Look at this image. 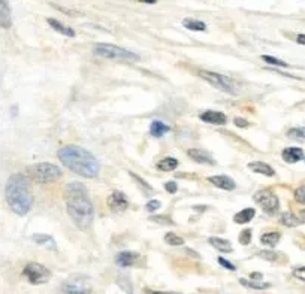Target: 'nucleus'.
Listing matches in <instances>:
<instances>
[{"mask_svg": "<svg viewBox=\"0 0 305 294\" xmlns=\"http://www.w3.org/2000/svg\"><path fill=\"white\" fill-rule=\"evenodd\" d=\"M64 202L67 215L80 230H89L94 219V209L86 187L81 182H70L64 187Z\"/></svg>", "mask_w": 305, "mask_h": 294, "instance_id": "obj_1", "label": "nucleus"}, {"mask_svg": "<svg viewBox=\"0 0 305 294\" xmlns=\"http://www.w3.org/2000/svg\"><path fill=\"white\" fill-rule=\"evenodd\" d=\"M59 160L73 173L83 178H96L100 172L97 159L81 146L67 145L59 151Z\"/></svg>", "mask_w": 305, "mask_h": 294, "instance_id": "obj_2", "label": "nucleus"}, {"mask_svg": "<svg viewBox=\"0 0 305 294\" xmlns=\"http://www.w3.org/2000/svg\"><path fill=\"white\" fill-rule=\"evenodd\" d=\"M5 199L14 214L20 216L29 214L33 206V193L30 182L24 175L15 173L8 179L5 187Z\"/></svg>", "mask_w": 305, "mask_h": 294, "instance_id": "obj_3", "label": "nucleus"}, {"mask_svg": "<svg viewBox=\"0 0 305 294\" xmlns=\"http://www.w3.org/2000/svg\"><path fill=\"white\" fill-rule=\"evenodd\" d=\"M27 175L39 184H50L59 181L63 172L59 166L53 163H36L27 167Z\"/></svg>", "mask_w": 305, "mask_h": 294, "instance_id": "obj_4", "label": "nucleus"}, {"mask_svg": "<svg viewBox=\"0 0 305 294\" xmlns=\"http://www.w3.org/2000/svg\"><path fill=\"white\" fill-rule=\"evenodd\" d=\"M93 53L102 58L108 60H116V61H123V63H135L139 60V55L124 50L117 45H111V44H97L93 50Z\"/></svg>", "mask_w": 305, "mask_h": 294, "instance_id": "obj_5", "label": "nucleus"}, {"mask_svg": "<svg viewBox=\"0 0 305 294\" xmlns=\"http://www.w3.org/2000/svg\"><path fill=\"white\" fill-rule=\"evenodd\" d=\"M199 77L202 80H205L208 84H211L214 88H217V90H220L226 94L235 96L240 91L238 84L232 78L224 77V75H221V73H215V72H211V70H201Z\"/></svg>", "mask_w": 305, "mask_h": 294, "instance_id": "obj_6", "label": "nucleus"}, {"mask_svg": "<svg viewBox=\"0 0 305 294\" xmlns=\"http://www.w3.org/2000/svg\"><path fill=\"white\" fill-rule=\"evenodd\" d=\"M23 275L27 278V281L33 285H41L50 281L51 278V272L48 267H45L41 263H29L24 269H23Z\"/></svg>", "mask_w": 305, "mask_h": 294, "instance_id": "obj_7", "label": "nucleus"}, {"mask_svg": "<svg viewBox=\"0 0 305 294\" xmlns=\"http://www.w3.org/2000/svg\"><path fill=\"white\" fill-rule=\"evenodd\" d=\"M254 202L262 208L263 212H266L268 215H274L280 209L278 197L271 190H260V191H257L254 194Z\"/></svg>", "mask_w": 305, "mask_h": 294, "instance_id": "obj_8", "label": "nucleus"}, {"mask_svg": "<svg viewBox=\"0 0 305 294\" xmlns=\"http://www.w3.org/2000/svg\"><path fill=\"white\" fill-rule=\"evenodd\" d=\"M61 291L63 294H92V287L89 285L86 278L73 276L63 282Z\"/></svg>", "mask_w": 305, "mask_h": 294, "instance_id": "obj_9", "label": "nucleus"}, {"mask_svg": "<svg viewBox=\"0 0 305 294\" xmlns=\"http://www.w3.org/2000/svg\"><path fill=\"white\" fill-rule=\"evenodd\" d=\"M108 208L114 212V214H120L124 212L129 206V200L127 197L122 193V191H112L106 200Z\"/></svg>", "mask_w": 305, "mask_h": 294, "instance_id": "obj_10", "label": "nucleus"}, {"mask_svg": "<svg viewBox=\"0 0 305 294\" xmlns=\"http://www.w3.org/2000/svg\"><path fill=\"white\" fill-rule=\"evenodd\" d=\"M208 181L213 184V186H215L217 188L226 190V191H232V190H235V187H237L235 181H234L231 176H226V175L211 176V178H208Z\"/></svg>", "mask_w": 305, "mask_h": 294, "instance_id": "obj_11", "label": "nucleus"}, {"mask_svg": "<svg viewBox=\"0 0 305 294\" xmlns=\"http://www.w3.org/2000/svg\"><path fill=\"white\" fill-rule=\"evenodd\" d=\"M12 26V12L8 0H0V27L9 28Z\"/></svg>", "mask_w": 305, "mask_h": 294, "instance_id": "obj_12", "label": "nucleus"}, {"mask_svg": "<svg viewBox=\"0 0 305 294\" xmlns=\"http://www.w3.org/2000/svg\"><path fill=\"white\" fill-rule=\"evenodd\" d=\"M201 121L207 123V124H215V126H221L227 123V118L224 114L217 112V111H205L199 115Z\"/></svg>", "mask_w": 305, "mask_h": 294, "instance_id": "obj_13", "label": "nucleus"}, {"mask_svg": "<svg viewBox=\"0 0 305 294\" xmlns=\"http://www.w3.org/2000/svg\"><path fill=\"white\" fill-rule=\"evenodd\" d=\"M187 156L192 159L193 161H196V163H201V164H215V161H214V159L208 154V153H205V151H202V150H196V148H192V150H188L187 151Z\"/></svg>", "mask_w": 305, "mask_h": 294, "instance_id": "obj_14", "label": "nucleus"}, {"mask_svg": "<svg viewBox=\"0 0 305 294\" xmlns=\"http://www.w3.org/2000/svg\"><path fill=\"white\" fill-rule=\"evenodd\" d=\"M138 257H139V255H138L136 252L122 251V252H119L117 257H116V263H117L120 267H129V266H132V265L136 262Z\"/></svg>", "mask_w": 305, "mask_h": 294, "instance_id": "obj_15", "label": "nucleus"}, {"mask_svg": "<svg viewBox=\"0 0 305 294\" xmlns=\"http://www.w3.org/2000/svg\"><path fill=\"white\" fill-rule=\"evenodd\" d=\"M281 156H283V160H284L286 163H298L299 160L304 159V151H302L301 148H295V146H290V148L283 150Z\"/></svg>", "mask_w": 305, "mask_h": 294, "instance_id": "obj_16", "label": "nucleus"}, {"mask_svg": "<svg viewBox=\"0 0 305 294\" xmlns=\"http://www.w3.org/2000/svg\"><path fill=\"white\" fill-rule=\"evenodd\" d=\"M248 169L253 170V172H256V173L265 175V176H274V175H275V170H274L268 163H263V161L250 163V164H248Z\"/></svg>", "mask_w": 305, "mask_h": 294, "instance_id": "obj_17", "label": "nucleus"}, {"mask_svg": "<svg viewBox=\"0 0 305 294\" xmlns=\"http://www.w3.org/2000/svg\"><path fill=\"white\" fill-rule=\"evenodd\" d=\"M254 215H256V211H254L253 208H245V209L240 211V212L234 216V221H235L237 224H247V223H250L251 219L254 218Z\"/></svg>", "mask_w": 305, "mask_h": 294, "instance_id": "obj_18", "label": "nucleus"}, {"mask_svg": "<svg viewBox=\"0 0 305 294\" xmlns=\"http://www.w3.org/2000/svg\"><path fill=\"white\" fill-rule=\"evenodd\" d=\"M47 21H48V24H50L57 33H60V34H63V36H69V38H73V36H75V30L70 28V27H67V26H64L63 23H60V21H57V20H54V18H48Z\"/></svg>", "mask_w": 305, "mask_h": 294, "instance_id": "obj_19", "label": "nucleus"}, {"mask_svg": "<svg viewBox=\"0 0 305 294\" xmlns=\"http://www.w3.org/2000/svg\"><path fill=\"white\" fill-rule=\"evenodd\" d=\"M208 242L220 252H232V243L221 238H210Z\"/></svg>", "mask_w": 305, "mask_h": 294, "instance_id": "obj_20", "label": "nucleus"}, {"mask_svg": "<svg viewBox=\"0 0 305 294\" xmlns=\"http://www.w3.org/2000/svg\"><path fill=\"white\" fill-rule=\"evenodd\" d=\"M169 132V127L166 124H163L162 121H152L151 123V127H150V133L151 136H154V137H162L163 134H166Z\"/></svg>", "mask_w": 305, "mask_h": 294, "instance_id": "obj_21", "label": "nucleus"}, {"mask_svg": "<svg viewBox=\"0 0 305 294\" xmlns=\"http://www.w3.org/2000/svg\"><path fill=\"white\" fill-rule=\"evenodd\" d=\"M183 26L192 31H205L207 30L205 23H202L201 20H195V18H185L183 21Z\"/></svg>", "mask_w": 305, "mask_h": 294, "instance_id": "obj_22", "label": "nucleus"}, {"mask_svg": "<svg viewBox=\"0 0 305 294\" xmlns=\"http://www.w3.org/2000/svg\"><path fill=\"white\" fill-rule=\"evenodd\" d=\"M178 167V160L174 159V157H166L163 159L162 161L157 163V169L162 170V172H172Z\"/></svg>", "mask_w": 305, "mask_h": 294, "instance_id": "obj_23", "label": "nucleus"}, {"mask_svg": "<svg viewBox=\"0 0 305 294\" xmlns=\"http://www.w3.org/2000/svg\"><path fill=\"white\" fill-rule=\"evenodd\" d=\"M260 242L266 246H275L278 242H280V233L278 232H270V233H265L260 236Z\"/></svg>", "mask_w": 305, "mask_h": 294, "instance_id": "obj_24", "label": "nucleus"}, {"mask_svg": "<svg viewBox=\"0 0 305 294\" xmlns=\"http://www.w3.org/2000/svg\"><path fill=\"white\" fill-rule=\"evenodd\" d=\"M281 223H283L284 226H287V227H298V226L301 224L299 218H298L296 215L290 214V212H284V214L281 215Z\"/></svg>", "mask_w": 305, "mask_h": 294, "instance_id": "obj_25", "label": "nucleus"}, {"mask_svg": "<svg viewBox=\"0 0 305 294\" xmlns=\"http://www.w3.org/2000/svg\"><path fill=\"white\" fill-rule=\"evenodd\" d=\"M129 175H130V176L136 181V184H138V186L141 187V190L144 191V194H145V196H151L152 193H154V190L151 188L150 184H147L142 178H139V176H138V175H135L133 172H129Z\"/></svg>", "mask_w": 305, "mask_h": 294, "instance_id": "obj_26", "label": "nucleus"}, {"mask_svg": "<svg viewBox=\"0 0 305 294\" xmlns=\"http://www.w3.org/2000/svg\"><path fill=\"white\" fill-rule=\"evenodd\" d=\"M240 282H241L244 287H247V288H251V290H266V288H270V287H271V284H268V282H256V281H247V279H244V278H241V279H240Z\"/></svg>", "mask_w": 305, "mask_h": 294, "instance_id": "obj_27", "label": "nucleus"}, {"mask_svg": "<svg viewBox=\"0 0 305 294\" xmlns=\"http://www.w3.org/2000/svg\"><path fill=\"white\" fill-rule=\"evenodd\" d=\"M148 219L152 223L159 224V226H174L172 218L168 216V215H154V216H150Z\"/></svg>", "mask_w": 305, "mask_h": 294, "instance_id": "obj_28", "label": "nucleus"}, {"mask_svg": "<svg viewBox=\"0 0 305 294\" xmlns=\"http://www.w3.org/2000/svg\"><path fill=\"white\" fill-rule=\"evenodd\" d=\"M165 242L168 245H171V246H181V245H184V239L181 236H178L177 233H166Z\"/></svg>", "mask_w": 305, "mask_h": 294, "instance_id": "obj_29", "label": "nucleus"}, {"mask_svg": "<svg viewBox=\"0 0 305 294\" xmlns=\"http://www.w3.org/2000/svg\"><path fill=\"white\" fill-rule=\"evenodd\" d=\"M31 239H33L36 243H39V245H47V243H50L53 248H56L54 239H53L51 236H48V235H33Z\"/></svg>", "mask_w": 305, "mask_h": 294, "instance_id": "obj_30", "label": "nucleus"}, {"mask_svg": "<svg viewBox=\"0 0 305 294\" xmlns=\"http://www.w3.org/2000/svg\"><path fill=\"white\" fill-rule=\"evenodd\" d=\"M259 257L266 262H275L278 259V254L273 249H265V251H260L259 252Z\"/></svg>", "mask_w": 305, "mask_h": 294, "instance_id": "obj_31", "label": "nucleus"}, {"mask_svg": "<svg viewBox=\"0 0 305 294\" xmlns=\"http://www.w3.org/2000/svg\"><path fill=\"white\" fill-rule=\"evenodd\" d=\"M287 136L292 137V139H296V140H302L305 142V129H290L287 132Z\"/></svg>", "mask_w": 305, "mask_h": 294, "instance_id": "obj_32", "label": "nucleus"}, {"mask_svg": "<svg viewBox=\"0 0 305 294\" xmlns=\"http://www.w3.org/2000/svg\"><path fill=\"white\" fill-rule=\"evenodd\" d=\"M262 60L270 63V64H274V66H280V67H287V63L277 58V57H273V55H262Z\"/></svg>", "mask_w": 305, "mask_h": 294, "instance_id": "obj_33", "label": "nucleus"}, {"mask_svg": "<svg viewBox=\"0 0 305 294\" xmlns=\"http://www.w3.org/2000/svg\"><path fill=\"white\" fill-rule=\"evenodd\" d=\"M251 242V230L250 229H244L240 233V243L241 245H248Z\"/></svg>", "mask_w": 305, "mask_h": 294, "instance_id": "obj_34", "label": "nucleus"}, {"mask_svg": "<svg viewBox=\"0 0 305 294\" xmlns=\"http://www.w3.org/2000/svg\"><path fill=\"white\" fill-rule=\"evenodd\" d=\"M295 199H296V202L305 205V186L295 190Z\"/></svg>", "mask_w": 305, "mask_h": 294, "instance_id": "obj_35", "label": "nucleus"}, {"mask_svg": "<svg viewBox=\"0 0 305 294\" xmlns=\"http://www.w3.org/2000/svg\"><path fill=\"white\" fill-rule=\"evenodd\" d=\"M160 206H162V203H160L159 200H151V202H148V203H147L145 209H147L148 212H154V211L160 209Z\"/></svg>", "mask_w": 305, "mask_h": 294, "instance_id": "obj_36", "label": "nucleus"}, {"mask_svg": "<svg viewBox=\"0 0 305 294\" xmlns=\"http://www.w3.org/2000/svg\"><path fill=\"white\" fill-rule=\"evenodd\" d=\"M165 190H166L168 193H171V194H175V193L178 191V186H177V182H174V181L166 182V184H165Z\"/></svg>", "mask_w": 305, "mask_h": 294, "instance_id": "obj_37", "label": "nucleus"}, {"mask_svg": "<svg viewBox=\"0 0 305 294\" xmlns=\"http://www.w3.org/2000/svg\"><path fill=\"white\" fill-rule=\"evenodd\" d=\"M218 263H220V266H223V267L227 269V270H235V269H237L231 262L226 260V259H223V257H218Z\"/></svg>", "mask_w": 305, "mask_h": 294, "instance_id": "obj_38", "label": "nucleus"}, {"mask_svg": "<svg viewBox=\"0 0 305 294\" xmlns=\"http://www.w3.org/2000/svg\"><path fill=\"white\" fill-rule=\"evenodd\" d=\"M293 276L298 278V279H301V281H305V266L296 267V269L293 270Z\"/></svg>", "mask_w": 305, "mask_h": 294, "instance_id": "obj_39", "label": "nucleus"}, {"mask_svg": "<svg viewBox=\"0 0 305 294\" xmlns=\"http://www.w3.org/2000/svg\"><path fill=\"white\" fill-rule=\"evenodd\" d=\"M234 124H235L237 127H247V126H248V121L244 120V118H241V117H237V118L234 120Z\"/></svg>", "mask_w": 305, "mask_h": 294, "instance_id": "obj_40", "label": "nucleus"}, {"mask_svg": "<svg viewBox=\"0 0 305 294\" xmlns=\"http://www.w3.org/2000/svg\"><path fill=\"white\" fill-rule=\"evenodd\" d=\"M148 294H180V293H172V291H147Z\"/></svg>", "mask_w": 305, "mask_h": 294, "instance_id": "obj_41", "label": "nucleus"}, {"mask_svg": "<svg viewBox=\"0 0 305 294\" xmlns=\"http://www.w3.org/2000/svg\"><path fill=\"white\" fill-rule=\"evenodd\" d=\"M296 42H298V44H301V45H305V34H298Z\"/></svg>", "mask_w": 305, "mask_h": 294, "instance_id": "obj_42", "label": "nucleus"}, {"mask_svg": "<svg viewBox=\"0 0 305 294\" xmlns=\"http://www.w3.org/2000/svg\"><path fill=\"white\" fill-rule=\"evenodd\" d=\"M251 279H254V281L262 279V273H259V272H253V273H251Z\"/></svg>", "mask_w": 305, "mask_h": 294, "instance_id": "obj_43", "label": "nucleus"}, {"mask_svg": "<svg viewBox=\"0 0 305 294\" xmlns=\"http://www.w3.org/2000/svg\"><path fill=\"white\" fill-rule=\"evenodd\" d=\"M298 218H299V221H301V223L305 224V209L299 212V216H298Z\"/></svg>", "mask_w": 305, "mask_h": 294, "instance_id": "obj_44", "label": "nucleus"}, {"mask_svg": "<svg viewBox=\"0 0 305 294\" xmlns=\"http://www.w3.org/2000/svg\"><path fill=\"white\" fill-rule=\"evenodd\" d=\"M185 252H187V254H190V255H193V257H199V255H198V254H196L195 251H192V249H190V248H188V249H185Z\"/></svg>", "mask_w": 305, "mask_h": 294, "instance_id": "obj_45", "label": "nucleus"}, {"mask_svg": "<svg viewBox=\"0 0 305 294\" xmlns=\"http://www.w3.org/2000/svg\"><path fill=\"white\" fill-rule=\"evenodd\" d=\"M139 2H142V3H148V5H151V3H156V0H139Z\"/></svg>", "mask_w": 305, "mask_h": 294, "instance_id": "obj_46", "label": "nucleus"}]
</instances>
